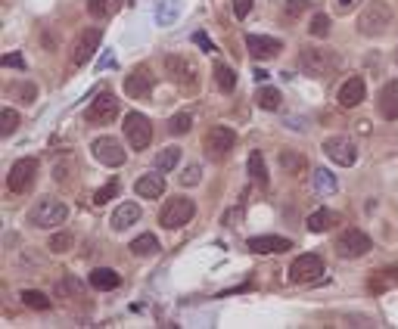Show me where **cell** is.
<instances>
[{"label": "cell", "instance_id": "52a82bcc", "mask_svg": "<svg viewBox=\"0 0 398 329\" xmlns=\"http://www.w3.org/2000/svg\"><path fill=\"white\" fill-rule=\"evenodd\" d=\"M35 180H37V162L19 159L10 168V174H6V186H10V193H16V196H25L31 186H35Z\"/></svg>", "mask_w": 398, "mask_h": 329}, {"label": "cell", "instance_id": "83f0119b", "mask_svg": "<svg viewBox=\"0 0 398 329\" xmlns=\"http://www.w3.org/2000/svg\"><path fill=\"white\" fill-rule=\"evenodd\" d=\"M177 164H181V150L177 146H168V150H162L156 155V168L159 171H175Z\"/></svg>", "mask_w": 398, "mask_h": 329}, {"label": "cell", "instance_id": "f1b7e54d", "mask_svg": "<svg viewBox=\"0 0 398 329\" xmlns=\"http://www.w3.org/2000/svg\"><path fill=\"white\" fill-rule=\"evenodd\" d=\"M115 6H119V0H88V13L93 16V19H106V16H112Z\"/></svg>", "mask_w": 398, "mask_h": 329}, {"label": "cell", "instance_id": "d590c367", "mask_svg": "<svg viewBox=\"0 0 398 329\" xmlns=\"http://www.w3.org/2000/svg\"><path fill=\"white\" fill-rule=\"evenodd\" d=\"M75 246V237L72 233H57V237H50V252H57V255H62V252H69V249Z\"/></svg>", "mask_w": 398, "mask_h": 329}, {"label": "cell", "instance_id": "4316f807", "mask_svg": "<svg viewBox=\"0 0 398 329\" xmlns=\"http://www.w3.org/2000/svg\"><path fill=\"white\" fill-rule=\"evenodd\" d=\"M215 84H218V90L233 93V88H237V75H233V68L224 66V62H215Z\"/></svg>", "mask_w": 398, "mask_h": 329}, {"label": "cell", "instance_id": "f6af8a7d", "mask_svg": "<svg viewBox=\"0 0 398 329\" xmlns=\"http://www.w3.org/2000/svg\"><path fill=\"white\" fill-rule=\"evenodd\" d=\"M352 4H355V0H339V6H346V10H349Z\"/></svg>", "mask_w": 398, "mask_h": 329}, {"label": "cell", "instance_id": "d6986e66", "mask_svg": "<svg viewBox=\"0 0 398 329\" xmlns=\"http://www.w3.org/2000/svg\"><path fill=\"white\" fill-rule=\"evenodd\" d=\"M380 115L389 121L398 119V81H389L383 90H380Z\"/></svg>", "mask_w": 398, "mask_h": 329}, {"label": "cell", "instance_id": "484cf974", "mask_svg": "<svg viewBox=\"0 0 398 329\" xmlns=\"http://www.w3.org/2000/svg\"><path fill=\"white\" fill-rule=\"evenodd\" d=\"M280 168H283V174H302L305 171V155L293 152V150H283L280 152Z\"/></svg>", "mask_w": 398, "mask_h": 329}, {"label": "cell", "instance_id": "f35d334b", "mask_svg": "<svg viewBox=\"0 0 398 329\" xmlns=\"http://www.w3.org/2000/svg\"><path fill=\"white\" fill-rule=\"evenodd\" d=\"M308 10V0H286V19H295V16H302Z\"/></svg>", "mask_w": 398, "mask_h": 329}, {"label": "cell", "instance_id": "e575fe53", "mask_svg": "<svg viewBox=\"0 0 398 329\" xmlns=\"http://www.w3.org/2000/svg\"><path fill=\"white\" fill-rule=\"evenodd\" d=\"M115 193H119V180H109V184H103L93 193V205H106L109 199H115Z\"/></svg>", "mask_w": 398, "mask_h": 329}, {"label": "cell", "instance_id": "9c48e42d", "mask_svg": "<svg viewBox=\"0 0 398 329\" xmlns=\"http://www.w3.org/2000/svg\"><path fill=\"white\" fill-rule=\"evenodd\" d=\"M321 273H324V258L317 252H305V255H299L290 264V280L293 283H311V280H317Z\"/></svg>", "mask_w": 398, "mask_h": 329}, {"label": "cell", "instance_id": "836d02e7", "mask_svg": "<svg viewBox=\"0 0 398 329\" xmlns=\"http://www.w3.org/2000/svg\"><path fill=\"white\" fill-rule=\"evenodd\" d=\"M190 128H193V119H190L187 112H177L175 119L168 121V131H171V134H177V137H181V134H190Z\"/></svg>", "mask_w": 398, "mask_h": 329}, {"label": "cell", "instance_id": "8992f818", "mask_svg": "<svg viewBox=\"0 0 398 329\" xmlns=\"http://www.w3.org/2000/svg\"><path fill=\"white\" fill-rule=\"evenodd\" d=\"M370 237L364 230H358V227H346V230L336 237V255L339 258H361L370 252Z\"/></svg>", "mask_w": 398, "mask_h": 329}, {"label": "cell", "instance_id": "7402d4cb", "mask_svg": "<svg viewBox=\"0 0 398 329\" xmlns=\"http://www.w3.org/2000/svg\"><path fill=\"white\" fill-rule=\"evenodd\" d=\"M246 174L255 180L259 186H268V164H264V155L262 150H252L246 159Z\"/></svg>", "mask_w": 398, "mask_h": 329}, {"label": "cell", "instance_id": "cb8c5ba5", "mask_svg": "<svg viewBox=\"0 0 398 329\" xmlns=\"http://www.w3.org/2000/svg\"><path fill=\"white\" fill-rule=\"evenodd\" d=\"M333 224H339V215L336 211H330V208H321V211H315V215L308 217V230L311 233H324V230H330Z\"/></svg>", "mask_w": 398, "mask_h": 329}, {"label": "cell", "instance_id": "ba28073f", "mask_svg": "<svg viewBox=\"0 0 398 329\" xmlns=\"http://www.w3.org/2000/svg\"><path fill=\"white\" fill-rule=\"evenodd\" d=\"M124 137H128L131 150H146L153 140V124L146 115L140 112H128L124 115Z\"/></svg>", "mask_w": 398, "mask_h": 329}, {"label": "cell", "instance_id": "f546056e", "mask_svg": "<svg viewBox=\"0 0 398 329\" xmlns=\"http://www.w3.org/2000/svg\"><path fill=\"white\" fill-rule=\"evenodd\" d=\"M315 190L317 193H336V177H333V171H327V168L315 171Z\"/></svg>", "mask_w": 398, "mask_h": 329}, {"label": "cell", "instance_id": "b9f144b4", "mask_svg": "<svg viewBox=\"0 0 398 329\" xmlns=\"http://www.w3.org/2000/svg\"><path fill=\"white\" fill-rule=\"evenodd\" d=\"M249 13H252V0H233V16L237 19H246Z\"/></svg>", "mask_w": 398, "mask_h": 329}, {"label": "cell", "instance_id": "8fae6325", "mask_svg": "<svg viewBox=\"0 0 398 329\" xmlns=\"http://www.w3.org/2000/svg\"><path fill=\"white\" fill-rule=\"evenodd\" d=\"M156 88V78L150 72V66H137L134 72L124 78V93L131 100H150V93Z\"/></svg>", "mask_w": 398, "mask_h": 329}, {"label": "cell", "instance_id": "74e56055", "mask_svg": "<svg viewBox=\"0 0 398 329\" xmlns=\"http://www.w3.org/2000/svg\"><path fill=\"white\" fill-rule=\"evenodd\" d=\"M199 180H202V168H199V164H190V168L181 174V184L184 186H197Z\"/></svg>", "mask_w": 398, "mask_h": 329}, {"label": "cell", "instance_id": "9a60e30c", "mask_svg": "<svg viewBox=\"0 0 398 329\" xmlns=\"http://www.w3.org/2000/svg\"><path fill=\"white\" fill-rule=\"evenodd\" d=\"M321 150L327 152V159H333L336 164H346V168L358 162V150H355V143L349 137H327Z\"/></svg>", "mask_w": 398, "mask_h": 329}, {"label": "cell", "instance_id": "7a4b0ae2", "mask_svg": "<svg viewBox=\"0 0 398 329\" xmlns=\"http://www.w3.org/2000/svg\"><path fill=\"white\" fill-rule=\"evenodd\" d=\"M336 56H333V50H324V47H305V50L299 53V68L311 78H330L336 72Z\"/></svg>", "mask_w": 398, "mask_h": 329}, {"label": "cell", "instance_id": "ee69618b", "mask_svg": "<svg viewBox=\"0 0 398 329\" xmlns=\"http://www.w3.org/2000/svg\"><path fill=\"white\" fill-rule=\"evenodd\" d=\"M193 41H197V44H202V47H206V50H215V47H212V41H209V37L202 35V31H197V35H193Z\"/></svg>", "mask_w": 398, "mask_h": 329}, {"label": "cell", "instance_id": "60d3db41", "mask_svg": "<svg viewBox=\"0 0 398 329\" xmlns=\"http://www.w3.org/2000/svg\"><path fill=\"white\" fill-rule=\"evenodd\" d=\"M0 66H6V68H22V72H25V59H22L19 53H6V56L0 59Z\"/></svg>", "mask_w": 398, "mask_h": 329}, {"label": "cell", "instance_id": "8d00e7d4", "mask_svg": "<svg viewBox=\"0 0 398 329\" xmlns=\"http://www.w3.org/2000/svg\"><path fill=\"white\" fill-rule=\"evenodd\" d=\"M308 31H311L315 37H327V35H330V16H327V13H317L315 19H311Z\"/></svg>", "mask_w": 398, "mask_h": 329}, {"label": "cell", "instance_id": "e0dca14e", "mask_svg": "<svg viewBox=\"0 0 398 329\" xmlns=\"http://www.w3.org/2000/svg\"><path fill=\"white\" fill-rule=\"evenodd\" d=\"M246 249L255 255H283L293 249V242L286 237H252L246 242Z\"/></svg>", "mask_w": 398, "mask_h": 329}, {"label": "cell", "instance_id": "ab89813d", "mask_svg": "<svg viewBox=\"0 0 398 329\" xmlns=\"http://www.w3.org/2000/svg\"><path fill=\"white\" fill-rule=\"evenodd\" d=\"M75 171V159H66V162H59L57 164V180L59 184H69V174Z\"/></svg>", "mask_w": 398, "mask_h": 329}, {"label": "cell", "instance_id": "ac0fdd59", "mask_svg": "<svg viewBox=\"0 0 398 329\" xmlns=\"http://www.w3.org/2000/svg\"><path fill=\"white\" fill-rule=\"evenodd\" d=\"M364 81L361 78H349L346 84L339 88V106H346V109H355V106H361L364 103Z\"/></svg>", "mask_w": 398, "mask_h": 329}, {"label": "cell", "instance_id": "bcb514c9", "mask_svg": "<svg viewBox=\"0 0 398 329\" xmlns=\"http://www.w3.org/2000/svg\"><path fill=\"white\" fill-rule=\"evenodd\" d=\"M395 62H398V50H395Z\"/></svg>", "mask_w": 398, "mask_h": 329}, {"label": "cell", "instance_id": "7c38bea8", "mask_svg": "<svg viewBox=\"0 0 398 329\" xmlns=\"http://www.w3.org/2000/svg\"><path fill=\"white\" fill-rule=\"evenodd\" d=\"M90 152L100 164H109V168H119L124 162V146L115 137H97L90 143Z\"/></svg>", "mask_w": 398, "mask_h": 329}, {"label": "cell", "instance_id": "30bf717a", "mask_svg": "<svg viewBox=\"0 0 398 329\" xmlns=\"http://www.w3.org/2000/svg\"><path fill=\"white\" fill-rule=\"evenodd\" d=\"M100 41H103V35H100V28H84L81 35L75 37L72 44V53H69V59L75 62V66H84L93 53L100 50Z\"/></svg>", "mask_w": 398, "mask_h": 329}, {"label": "cell", "instance_id": "4fadbf2b", "mask_svg": "<svg viewBox=\"0 0 398 329\" xmlns=\"http://www.w3.org/2000/svg\"><path fill=\"white\" fill-rule=\"evenodd\" d=\"M233 143H237V134H233L230 128H224V124H218V128H212L206 134V152L209 159H224V155H230Z\"/></svg>", "mask_w": 398, "mask_h": 329}, {"label": "cell", "instance_id": "4dcf8cb0", "mask_svg": "<svg viewBox=\"0 0 398 329\" xmlns=\"http://www.w3.org/2000/svg\"><path fill=\"white\" fill-rule=\"evenodd\" d=\"M255 100H259V106L262 109H268V112H274V109H280V90H274V88H262L259 93H255Z\"/></svg>", "mask_w": 398, "mask_h": 329}, {"label": "cell", "instance_id": "5bb4252c", "mask_svg": "<svg viewBox=\"0 0 398 329\" xmlns=\"http://www.w3.org/2000/svg\"><path fill=\"white\" fill-rule=\"evenodd\" d=\"M88 121L90 124H109V121H115L119 119V100L112 97V93H100L97 100L88 106Z\"/></svg>", "mask_w": 398, "mask_h": 329}, {"label": "cell", "instance_id": "6da1fadb", "mask_svg": "<svg viewBox=\"0 0 398 329\" xmlns=\"http://www.w3.org/2000/svg\"><path fill=\"white\" fill-rule=\"evenodd\" d=\"M389 25H392V10H389V4H383V0H370V4L358 13V31H361L364 37L386 35Z\"/></svg>", "mask_w": 398, "mask_h": 329}, {"label": "cell", "instance_id": "3957f363", "mask_svg": "<svg viewBox=\"0 0 398 329\" xmlns=\"http://www.w3.org/2000/svg\"><path fill=\"white\" fill-rule=\"evenodd\" d=\"M66 217H69V208L59 199H37L35 208L28 211V224L37 227V230H50V227L66 224Z\"/></svg>", "mask_w": 398, "mask_h": 329}, {"label": "cell", "instance_id": "277c9868", "mask_svg": "<svg viewBox=\"0 0 398 329\" xmlns=\"http://www.w3.org/2000/svg\"><path fill=\"white\" fill-rule=\"evenodd\" d=\"M165 75L187 90H193L199 84V66L190 56H184V53H168L165 56Z\"/></svg>", "mask_w": 398, "mask_h": 329}, {"label": "cell", "instance_id": "d6a6232c", "mask_svg": "<svg viewBox=\"0 0 398 329\" xmlns=\"http://www.w3.org/2000/svg\"><path fill=\"white\" fill-rule=\"evenodd\" d=\"M16 128H19V112H16V109H4V112H0V134L10 137Z\"/></svg>", "mask_w": 398, "mask_h": 329}, {"label": "cell", "instance_id": "7bdbcfd3", "mask_svg": "<svg viewBox=\"0 0 398 329\" xmlns=\"http://www.w3.org/2000/svg\"><path fill=\"white\" fill-rule=\"evenodd\" d=\"M13 93H19V97L25 100V103H31L37 90H35V84H16V88H13Z\"/></svg>", "mask_w": 398, "mask_h": 329}, {"label": "cell", "instance_id": "ffe728a7", "mask_svg": "<svg viewBox=\"0 0 398 329\" xmlns=\"http://www.w3.org/2000/svg\"><path fill=\"white\" fill-rule=\"evenodd\" d=\"M134 190L140 199H159V196L165 193V180H162V174H144L134 184Z\"/></svg>", "mask_w": 398, "mask_h": 329}, {"label": "cell", "instance_id": "d4e9b609", "mask_svg": "<svg viewBox=\"0 0 398 329\" xmlns=\"http://www.w3.org/2000/svg\"><path fill=\"white\" fill-rule=\"evenodd\" d=\"M156 252H159V239L153 233H144V237H137L131 242V255H137V258H150Z\"/></svg>", "mask_w": 398, "mask_h": 329}, {"label": "cell", "instance_id": "44dd1931", "mask_svg": "<svg viewBox=\"0 0 398 329\" xmlns=\"http://www.w3.org/2000/svg\"><path fill=\"white\" fill-rule=\"evenodd\" d=\"M140 221V205L137 202H124V205H119L112 211V230H128L131 224Z\"/></svg>", "mask_w": 398, "mask_h": 329}, {"label": "cell", "instance_id": "2e32d148", "mask_svg": "<svg viewBox=\"0 0 398 329\" xmlns=\"http://www.w3.org/2000/svg\"><path fill=\"white\" fill-rule=\"evenodd\" d=\"M246 50H249V56H255V59H271V56H277V53L283 50V41L268 37V35H249L246 37Z\"/></svg>", "mask_w": 398, "mask_h": 329}, {"label": "cell", "instance_id": "1f68e13d", "mask_svg": "<svg viewBox=\"0 0 398 329\" xmlns=\"http://www.w3.org/2000/svg\"><path fill=\"white\" fill-rule=\"evenodd\" d=\"M19 299H22L25 308H35V311H47V308H50V299H47L44 292H35V289H25Z\"/></svg>", "mask_w": 398, "mask_h": 329}, {"label": "cell", "instance_id": "603a6c76", "mask_svg": "<svg viewBox=\"0 0 398 329\" xmlns=\"http://www.w3.org/2000/svg\"><path fill=\"white\" fill-rule=\"evenodd\" d=\"M122 283V277L115 270H109V268H97V270H90V286L93 289H100V292H109V289H115Z\"/></svg>", "mask_w": 398, "mask_h": 329}, {"label": "cell", "instance_id": "5b68a950", "mask_svg": "<svg viewBox=\"0 0 398 329\" xmlns=\"http://www.w3.org/2000/svg\"><path fill=\"white\" fill-rule=\"evenodd\" d=\"M193 215H197V205H193V199H187V196H175V199H168L165 205H162L159 224L165 227V230H177V227L190 224Z\"/></svg>", "mask_w": 398, "mask_h": 329}]
</instances>
